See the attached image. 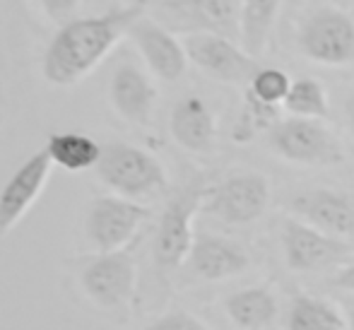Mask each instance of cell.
Returning <instances> with one entry per match:
<instances>
[{
    "label": "cell",
    "mask_w": 354,
    "mask_h": 330,
    "mask_svg": "<svg viewBox=\"0 0 354 330\" xmlns=\"http://www.w3.org/2000/svg\"><path fill=\"white\" fill-rule=\"evenodd\" d=\"M280 3L282 0H241L239 34H241V48L248 56L256 58L266 48L280 12Z\"/></svg>",
    "instance_id": "ffe728a7"
},
{
    "label": "cell",
    "mask_w": 354,
    "mask_h": 330,
    "mask_svg": "<svg viewBox=\"0 0 354 330\" xmlns=\"http://www.w3.org/2000/svg\"><path fill=\"white\" fill-rule=\"evenodd\" d=\"M280 239L284 261L294 273H311V270L328 268L352 253L350 241L330 237V234L306 222H297V219H284Z\"/></svg>",
    "instance_id": "9c48e42d"
},
{
    "label": "cell",
    "mask_w": 354,
    "mask_h": 330,
    "mask_svg": "<svg viewBox=\"0 0 354 330\" xmlns=\"http://www.w3.org/2000/svg\"><path fill=\"white\" fill-rule=\"evenodd\" d=\"M51 167L53 162L48 152L39 149L8 178V183L0 191V237L12 232L29 212V208L39 200L48 181Z\"/></svg>",
    "instance_id": "7c38bea8"
},
{
    "label": "cell",
    "mask_w": 354,
    "mask_h": 330,
    "mask_svg": "<svg viewBox=\"0 0 354 330\" xmlns=\"http://www.w3.org/2000/svg\"><path fill=\"white\" fill-rule=\"evenodd\" d=\"M171 135L188 152H210L217 135V121L207 102L196 94L178 99L169 118Z\"/></svg>",
    "instance_id": "2e32d148"
},
{
    "label": "cell",
    "mask_w": 354,
    "mask_h": 330,
    "mask_svg": "<svg viewBox=\"0 0 354 330\" xmlns=\"http://www.w3.org/2000/svg\"><path fill=\"white\" fill-rule=\"evenodd\" d=\"M77 3L80 0H41L44 10L53 19H66L68 15H73L77 10Z\"/></svg>",
    "instance_id": "484cf974"
},
{
    "label": "cell",
    "mask_w": 354,
    "mask_h": 330,
    "mask_svg": "<svg viewBox=\"0 0 354 330\" xmlns=\"http://www.w3.org/2000/svg\"><path fill=\"white\" fill-rule=\"evenodd\" d=\"M350 328L354 330V309H352V311H350Z\"/></svg>",
    "instance_id": "f1b7e54d"
},
{
    "label": "cell",
    "mask_w": 354,
    "mask_h": 330,
    "mask_svg": "<svg viewBox=\"0 0 354 330\" xmlns=\"http://www.w3.org/2000/svg\"><path fill=\"white\" fill-rule=\"evenodd\" d=\"M227 316L241 330H266L277 318V302L266 287H246L224 302Z\"/></svg>",
    "instance_id": "ac0fdd59"
},
{
    "label": "cell",
    "mask_w": 354,
    "mask_h": 330,
    "mask_svg": "<svg viewBox=\"0 0 354 330\" xmlns=\"http://www.w3.org/2000/svg\"><path fill=\"white\" fill-rule=\"evenodd\" d=\"M159 17L169 27L191 34H217L236 37L241 3L239 0H164L159 3Z\"/></svg>",
    "instance_id": "ba28073f"
},
{
    "label": "cell",
    "mask_w": 354,
    "mask_h": 330,
    "mask_svg": "<svg viewBox=\"0 0 354 330\" xmlns=\"http://www.w3.org/2000/svg\"><path fill=\"white\" fill-rule=\"evenodd\" d=\"M149 210L128 198H97L87 212V239L99 253H116L138 234Z\"/></svg>",
    "instance_id": "8992f818"
},
{
    "label": "cell",
    "mask_w": 354,
    "mask_h": 330,
    "mask_svg": "<svg viewBox=\"0 0 354 330\" xmlns=\"http://www.w3.org/2000/svg\"><path fill=\"white\" fill-rule=\"evenodd\" d=\"M154 99H157V89L140 68L131 66V63H123L116 68L111 77V102L113 109L126 121L147 126L154 109Z\"/></svg>",
    "instance_id": "e0dca14e"
},
{
    "label": "cell",
    "mask_w": 354,
    "mask_h": 330,
    "mask_svg": "<svg viewBox=\"0 0 354 330\" xmlns=\"http://www.w3.org/2000/svg\"><path fill=\"white\" fill-rule=\"evenodd\" d=\"M289 210L306 224L337 239L354 237V196L330 188H313L297 193L289 200Z\"/></svg>",
    "instance_id": "4fadbf2b"
},
{
    "label": "cell",
    "mask_w": 354,
    "mask_h": 330,
    "mask_svg": "<svg viewBox=\"0 0 354 330\" xmlns=\"http://www.w3.org/2000/svg\"><path fill=\"white\" fill-rule=\"evenodd\" d=\"M270 147L282 159L306 167H330L345 159L337 138L313 118H287L270 128Z\"/></svg>",
    "instance_id": "3957f363"
},
{
    "label": "cell",
    "mask_w": 354,
    "mask_h": 330,
    "mask_svg": "<svg viewBox=\"0 0 354 330\" xmlns=\"http://www.w3.org/2000/svg\"><path fill=\"white\" fill-rule=\"evenodd\" d=\"M46 152L53 164L63 167L66 172H87L97 169L102 159V145L84 133H53L46 143Z\"/></svg>",
    "instance_id": "d6986e66"
},
{
    "label": "cell",
    "mask_w": 354,
    "mask_h": 330,
    "mask_svg": "<svg viewBox=\"0 0 354 330\" xmlns=\"http://www.w3.org/2000/svg\"><path fill=\"white\" fill-rule=\"evenodd\" d=\"M289 87H292V80L287 77V73H282L277 68H261L256 73V77L251 80V84H248V92L256 99H261V102L277 107V104H284Z\"/></svg>",
    "instance_id": "cb8c5ba5"
},
{
    "label": "cell",
    "mask_w": 354,
    "mask_h": 330,
    "mask_svg": "<svg viewBox=\"0 0 354 330\" xmlns=\"http://www.w3.org/2000/svg\"><path fill=\"white\" fill-rule=\"evenodd\" d=\"M277 123V107L256 99L246 89V97H243V111L239 116L236 126H234V140L236 143H248L258 131L263 128H272Z\"/></svg>",
    "instance_id": "603a6c76"
},
{
    "label": "cell",
    "mask_w": 354,
    "mask_h": 330,
    "mask_svg": "<svg viewBox=\"0 0 354 330\" xmlns=\"http://www.w3.org/2000/svg\"><path fill=\"white\" fill-rule=\"evenodd\" d=\"M330 284L337 289H345V292H354V263L342 270H337V273L330 277Z\"/></svg>",
    "instance_id": "4316f807"
},
{
    "label": "cell",
    "mask_w": 354,
    "mask_h": 330,
    "mask_svg": "<svg viewBox=\"0 0 354 330\" xmlns=\"http://www.w3.org/2000/svg\"><path fill=\"white\" fill-rule=\"evenodd\" d=\"M282 107L287 109L294 118H313V121H321V118H328V113H330L326 89L313 77L294 80Z\"/></svg>",
    "instance_id": "7402d4cb"
},
{
    "label": "cell",
    "mask_w": 354,
    "mask_h": 330,
    "mask_svg": "<svg viewBox=\"0 0 354 330\" xmlns=\"http://www.w3.org/2000/svg\"><path fill=\"white\" fill-rule=\"evenodd\" d=\"M128 34L157 77L167 80V82H176L186 73V48H183V44H178V39L167 27L142 15L140 19H136Z\"/></svg>",
    "instance_id": "5bb4252c"
},
{
    "label": "cell",
    "mask_w": 354,
    "mask_h": 330,
    "mask_svg": "<svg viewBox=\"0 0 354 330\" xmlns=\"http://www.w3.org/2000/svg\"><path fill=\"white\" fill-rule=\"evenodd\" d=\"M345 113H347V126H350L352 138H354V92L350 94V99H347V104H345Z\"/></svg>",
    "instance_id": "83f0119b"
},
{
    "label": "cell",
    "mask_w": 354,
    "mask_h": 330,
    "mask_svg": "<svg viewBox=\"0 0 354 330\" xmlns=\"http://www.w3.org/2000/svg\"><path fill=\"white\" fill-rule=\"evenodd\" d=\"M188 263L198 277L219 282V279H229L243 273L251 261L236 241L214 237V234H196L193 248L188 253Z\"/></svg>",
    "instance_id": "9a60e30c"
},
{
    "label": "cell",
    "mask_w": 354,
    "mask_h": 330,
    "mask_svg": "<svg viewBox=\"0 0 354 330\" xmlns=\"http://www.w3.org/2000/svg\"><path fill=\"white\" fill-rule=\"evenodd\" d=\"M287 330H345V318L326 299L299 294L289 304Z\"/></svg>",
    "instance_id": "44dd1931"
},
{
    "label": "cell",
    "mask_w": 354,
    "mask_h": 330,
    "mask_svg": "<svg viewBox=\"0 0 354 330\" xmlns=\"http://www.w3.org/2000/svg\"><path fill=\"white\" fill-rule=\"evenodd\" d=\"M186 56L205 75L232 84H251L258 68L256 58L239 48L232 39L217 34H191L183 42Z\"/></svg>",
    "instance_id": "30bf717a"
},
{
    "label": "cell",
    "mask_w": 354,
    "mask_h": 330,
    "mask_svg": "<svg viewBox=\"0 0 354 330\" xmlns=\"http://www.w3.org/2000/svg\"><path fill=\"white\" fill-rule=\"evenodd\" d=\"M299 51L318 66L354 63V22L335 8H323L304 22L299 32Z\"/></svg>",
    "instance_id": "5b68a950"
},
{
    "label": "cell",
    "mask_w": 354,
    "mask_h": 330,
    "mask_svg": "<svg viewBox=\"0 0 354 330\" xmlns=\"http://www.w3.org/2000/svg\"><path fill=\"white\" fill-rule=\"evenodd\" d=\"M270 186L263 174L243 172L224 178L217 188L207 191L205 210L227 224H251L268 210Z\"/></svg>",
    "instance_id": "52a82bcc"
},
{
    "label": "cell",
    "mask_w": 354,
    "mask_h": 330,
    "mask_svg": "<svg viewBox=\"0 0 354 330\" xmlns=\"http://www.w3.org/2000/svg\"><path fill=\"white\" fill-rule=\"evenodd\" d=\"M80 284L94 304L121 309L131 302L136 289V263L128 253H99L80 273Z\"/></svg>",
    "instance_id": "8fae6325"
},
{
    "label": "cell",
    "mask_w": 354,
    "mask_h": 330,
    "mask_svg": "<svg viewBox=\"0 0 354 330\" xmlns=\"http://www.w3.org/2000/svg\"><path fill=\"white\" fill-rule=\"evenodd\" d=\"M145 330H210L203 321H198L196 316L186 311H174L167 316L157 318L154 323H149Z\"/></svg>",
    "instance_id": "d4e9b609"
},
{
    "label": "cell",
    "mask_w": 354,
    "mask_h": 330,
    "mask_svg": "<svg viewBox=\"0 0 354 330\" xmlns=\"http://www.w3.org/2000/svg\"><path fill=\"white\" fill-rule=\"evenodd\" d=\"M203 200H207V191L201 186H188L176 193L164 208L154 234V261L162 270L178 268L188 258L193 248V217L201 210Z\"/></svg>",
    "instance_id": "277c9868"
},
{
    "label": "cell",
    "mask_w": 354,
    "mask_h": 330,
    "mask_svg": "<svg viewBox=\"0 0 354 330\" xmlns=\"http://www.w3.org/2000/svg\"><path fill=\"white\" fill-rule=\"evenodd\" d=\"M142 3L131 8L109 10L99 17H82L66 24L48 44L44 56V77L58 87H71L87 77L123 34L131 32L136 19L142 17Z\"/></svg>",
    "instance_id": "6da1fadb"
},
{
    "label": "cell",
    "mask_w": 354,
    "mask_h": 330,
    "mask_svg": "<svg viewBox=\"0 0 354 330\" xmlns=\"http://www.w3.org/2000/svg\"><path fill=\"white\" fill-rule=\"evenodd\" d=\"M97 174L102 183H106L111 191L128 200L157 196L167 191V174L159 159L136 145H104Z\"/></svg>",
    "instance_id": "7a4b0ae2"
}]
</instances>
